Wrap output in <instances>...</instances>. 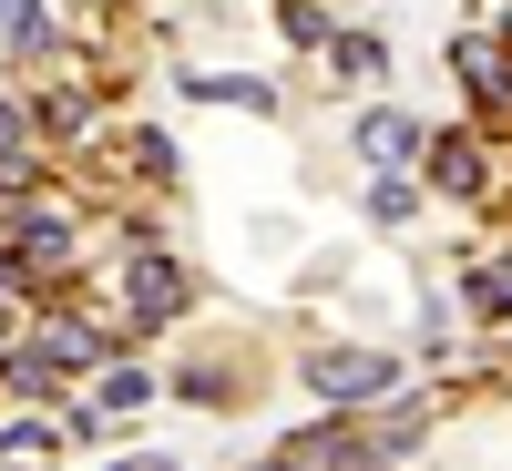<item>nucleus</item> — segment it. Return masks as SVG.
Here are the masks:
<instances>
[{
	"instance_id": "f257e3e1",
	"label": "nucleus",
	"mask_w": 512,
	"mask_h": 471,
	"mask_svg": "<svg viewBox=\"0 0 512 471\" xmlns=\"http://www.w3.org/2000/svg\"><path fill=\"white\" fill-rule=\"evenodd\" d=\"M308 379L328 400H379V390H400V359H379V349H328V359H308Z\"/></svg>"
},
{
	"instance_id": "f03ea898",
	"label": "nucleus",
	"mask_w": 512,
	"mask_h": 471,
	"mask_svg": "<svg viewBox=\"0 0 512 471\" xmlns=\"http://www.w3.org/2000/svg\"><path fill=\"white\" fill-rule=\"evenodd\" d=\"M451 62H461V82H472V103H482V113H512V62L492 52L482 31H461V41H451Z\"/></svg>"
},
{
	"instance_id": "7ed1b4c3",
	"label": "nucleus",
	"mask_w": 512,
	"mask_h": 471,
	"mask_svg": "<svg viewBox=\"0 0 512 471\" xmlns=\"http://www.w3.org/2000/svg\"><path fill=\"white\" fill-rule=\"evenodd\" d=\"M482 175H492V164H482L472 134H441V144H431V185H441V195H482Z\"/></svg>"
},
{
	"instance_id": "20e7f679",
	"label": "nucleus",
	"mask_w": 512,
	"mask_h": 471,
	"mask_svg": "<svg viewBox=\"0 0 512 471\" xmlns=\"http://www.w3.org/2000/svg\"><path fill=\"white\" fill-rule=\"evenodd\" d=\"M31 359H41V369H52V379H62V369H93L103 349H93V328H72V318H52V328H41V338H31Z\"/></svg>"
},
{
	"instance_id": "39448f33",
	"label": "nucleus",
	"mask_w": 512,
	"mask_h": 471,
	"mask_svg": "<svg viewBox=\"0 0 512 471\" xmlns=\"http://www.w3.org/2000/svg\"><path fill=\"white\" fill-rule=\"evenodd\" d=\"M359 154H369V164H410V154H420V123H410V113H369V123H359Z\"/></svg>"
},
{
	"instance_id": "423d86ee",
	"label": "nucleus",
	"mask_w": 512,
	"mask_h": 471,
	"mask_svg": "<svg viewBox=\"0 0 512 471\" xmlns=\"http://www.w3.org/2000/svg\"><path fill=\"white\" fill-rule=\"evenodd\" d=\"M175 308H185L175 267H164V256H144V267H134V318H175Z\"/></svg>"
},
{
	"instance_id": "0eeeda50",
	"label": "nucleus",
	"mask_w": 512,
	"mask_h": 471,
	"mask_svg": "<svg viewBox=\"0 0 512 471\" xmlns=\"http://www.w3.org/2000/svg\"><path fill=\"white\" fill-rule=\"evenodd\" d=\"M185 93H195V103H246V113H277V93H267V82H236V72H195Z\"/></svg>"
},
{
	"instance_id": "6e6552de",
	"label": "nucleus",
	"mask_w": 512,
	"mask_h": 471,
	"mask_svg": "<svg viewBox=\"0 0 512 471\" xmlns=\"http://www.w3.org/2000/svg\"><path fill=\"white\" fill-rule=\"evenodd\" d=\"M472 308L482 318H512V256H492V267L472 277Z\"/></svg>"
},
{
	"instance_id": "1a4fd4ad",
	"label": "nucleus",
	"mask_w": 512,
	"mask_h": 471,
	"mask_svg": "<svg viewBox=\"0 0 512 471\" xmlns=\"http://www.w3.org/2000/svg\"><path fill=\"white\" fill-rule=\"evenodd\" d=\"M369 216H379V226H410V185L379 175V185H369Z\"/></svg>"
},
{
	"instance_id": "9d476101",
	"label": "nucleus",
	"mask_w": 512,
	"mask_h": 471,
	"mask_svg": "<svg viewBox=\"0 0 512 471\" xmlns=\"http://www.w3.org/2000/svg\"><path fill=\"white\" fill-rule=\"evenodd\" d=\"M11 451H52V431H41V420H11V431H0V461Z\"/></svg>"
}]
</instances>
